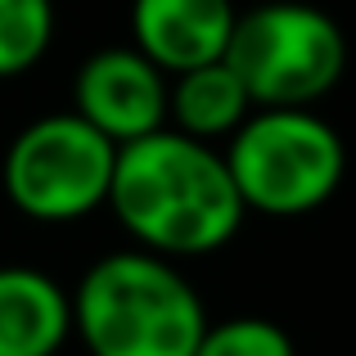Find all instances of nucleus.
<instances>
[{"label":"nucleus","instance_id":"f257e3e1","mask_svg":"<svg viewBox=\"0 0 356 356\" xmlns=\"http://www.w3.org/2000/svg\"><path fill=\"white\" fill-rule=\"evenodd\" d=\"M108 212L136 239V248L172 261L226 248L248 217L226 154L176 127L118 145Z\"/></svg>","mask_w":356,"mask_h":356},{"label":"nucleus","instance_id":"f03ea898","mask_svg":"<svg viewBox=\"0 0 356 356\" xmlns=\"http://www.w3.org/2000/svg\"><path fill=\"white\" fill-rule=\"evenodd\" d=\"M203 330L199 289L149 248L90 261L72 289V339L90 356H194Z\"/></svg>","mask_w":356,"mask_h":356},{"label":"nucleus","instance_id":"7ed1b4c3","mask_svg":"<svg viewBox=\"0 0 356 356\" xmlns=\"http://www.w3.org/2000/svg\"><path fill=\"white\" fill-rule=\"evenodd\" d=\"M221 154L257 217H312L348 176V145L316 108H252Z\"/></svg>","mask_w":356,"mask_h":356},{"label":"nucleus","instance_id":"20e7f679","mask_svg":"<svg viewBox=\"0 0 356 356\" xmlns=\"http://www.w3.org/2000/svg\"><path fill=\"white\" fill-rule=\"evenodd\" d=\"M226 63L252 108H316L348 72V36L307 0H266L235 18Z\"/></svg>","mask_w":356,"mask_h":356},{"label":"nucleus","instance_id":"39448f33","mask_svg":"<svg viewBox=\"0 0 356 356\" xmlns=\"http://www.w3.org/2000/svg\"><path fill=\"white\" fill-rule=\"evenodd\" d=\"M118 145L81 113H45L27 122L5 149L0 185L14 212L41 226H68L108 208Z\"/></svg>","mask_w":356,"mask_h":356},{"label":"nucleus","instance_id":"423d86ee","mask_svg":"<svg viewBox=\"0 0 356 356\" xmlns=\"http://www.w3.org/2000/svg\"><path fill=\"white\" fill-rule=\"evenodd\" d=\"M172 77L136 45H108L81 59L72 77V113H81L113 145H131L167 127Z\"/></svg>","mask_w":356,"mask_h":356},{"label":"nucleus","instance_id":"0eeeda50","mask_svg":"<svg viewBox=\"0 0 356 356\" xmlns=\"http://www.w3.org/2000/svg\"><path fill=\"white\" fill-rule=\"evenodd\" d=\"M235 18V0H131V45L176 77L226 59Z\"/></svg>","mask_w":356,"mask_h":356},{"label":"nucleus","instance_id":"6e6552de","mask_svg":"<svg viewBox=\"0 0 356 356\" xmlns=\"http://www.w3.org/2000/svg\"><path fill=\"white\" fill-rule=\"evenodd\" d=\"M68 339V289L36 266H0V356H59Z\"/></svg>","mask_w":356,"mask_h":356},{"label":"nucleus","instance_id":"1a4fd4ad","mask_svg":"<svg viewBox=\"0 0 356 356\" xmlns=\"http://www.w3.org/2000/svg\"><path fill=\"white\" fill-rule=\"evenodd\" d=\"M252 113V99L243 90L239 72L226 59L199 63V68H185L172 77L167 90V127L185 131L194 140H230L243 127V118Z\"/></svg>","mask_w":356,"mask_h":356},{"label":"nucleus","instance_id":"9d476101","mask_svg":"<svg viewBox=\"0 0 356 356\" xmlns=\"http://www.w3.org/2000/svg\"><path fill=\"white\" fill-rule=\"evenodd\" d=\"M54 41V0H0V81L23 77Z\"/></svg>","mask_w":356,"mask_h":356},{"label":"nucleus","instance_id":"9b49d317","mask_svg":"<svg viewBox=\"0 0 356 356\" xmlns=\"http://www.w3.org/2000/svg\"><path fill=\"white\" fill-rule=\"evenodd\" d=\"M194 356H298L293 339L284 325L270 316H226V321H208Z\"/></svg>","mask_w":356,"mask_h":356}]
</instances>
